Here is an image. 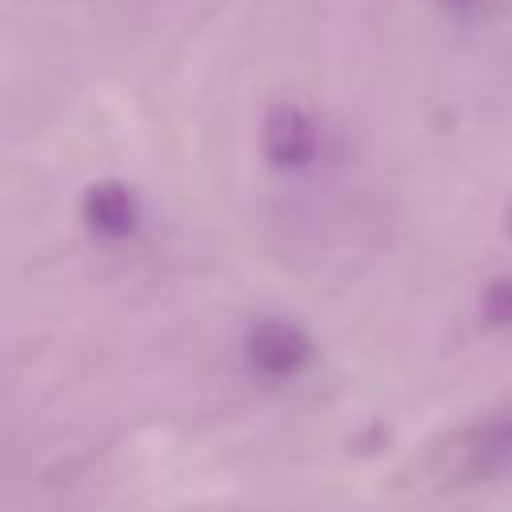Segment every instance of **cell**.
I'll return each mask as SVG.
<instances>
[{"mask_svg": "<svg viewBox=\"0 0 512 512\" xmlns=\"http://www.w3.org/2000/svg\"><path fill=\"white\" fill-rule=\"evenodd\" d=\"M244 352H248V364L260 372V376H292L308 364L312 356V344L308 336L288 324V320H260L248 340H244Z\"/></svg>", "mask_w": 512, "mask_h": 512, "instance_id": "obj_1", "label": "cell"}, {"mask_svg": "<svg viewBox=\"0 0 512 512\" xmlns=\"http://www.w3.org/2000/svg\"><path fill=\"white\" fill-rule=\"evenodd\" d=\"M260 148H264L272 168H300L316 152V128H312V120L296 104H276L264 116Z\"/></svg>", "mask_w": 512, "mask_h": 512, "instance_id": "obj_2", "label": "cell"}, {"mask_svg": "<svg viewBox=\"0 0 512 512\" xmlns=\"http://www.w3.org/2000/svg\"><path fill=\"white\" fill-rule=\"evenodd\" d=\"M80 212H84V224L96 236H108V240H124L140 224V200L124 180L88 184L84 196H80Z\"/></svg>", "mask_w": 512, "mask_h": 512, "instance_id": "obj_3", "label": "cell"}, {"mask_svg": "<svg viewBox=\"0 0 512 512\" xmlns=\"http://www.w3.org/2000/svg\"><path fill=\"white\" fill-rule=\"evenodd\" d=\"M480 312L488 324H512V276H496L484 296H480Z\"/></svg>", "mask_w": 512, "mask_h": 512, "instance_id": "obj_4", "label": "cell"}, {"mask_svg": "<svg viewBox=\"0 0 512 512\" xmlns=\"http://www.w3.org/2000/svg\"><path fill=\"white\" fill-rule=\"evenodd\" d=\"M488 452L492 456H500V460H508L512 456V420H504V424H496V428H488Z\"/></svg>", "mask_w": 512, "mask_h": 512, "instance_id": "obj_5", "label": "cell"}, {"mask_svg": "<svg viewBox=\"0 0 512 512\" xmlns=\"http://www.w3.org/2000/svg\"><path fill=\"white\" fill-rule=\"evenodd\" d=\"M504 228H508V236H512V200H508V208H504Z\"/></svg>", "mask_w": 512, "mask_h": 512, "instance_id": "obj_6", "label": "cell"}]
</instances>
